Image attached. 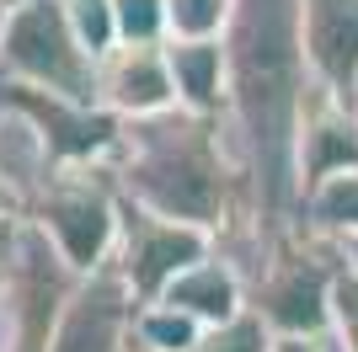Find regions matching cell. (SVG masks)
<instances>
[{
	"mask_svg": "<svg viewBox=\"0 0 358 352\" xmlns=\"http://www.w3.org/2000/svg\"><path fill=\"white\" fill-rule=\"evenodd\" d=\"M236 0H166V38H220Z\"/></svg>",
	"mask_w": 358,
	"mask_h": 352,
	"instance_id": "cell-19",
	"label": "cell"
},
{
	"mask_svg": "<svg viewBox=\"0 0 358 352\" xmlns=\"http://www.w3.org/2000/svg\"><path fill=\"white\" fill-rule=\"evenodd\" d=\"M11 235H16V219L0 224V278H6V262H11Z\"/></svg>",
	"mask_w": 358,
	"mask_h": 352,
	"instance_id": "cell-24",
	"label": "cell"
},
{
	"mask_svg": "<svg viewBox=\"0 0 358 352\" xmlns=\"http://www.w3.org/2000/svg\"><path fill=\"white\" fill-rule=\"evenodd\" d=\"M294 166H299V198L331 171L358 166V112L348 96L327 86H310L305 112H299V139H294Z\"/></svg>",
	"mask_w": 358,
	"mask_h": 352,
	"instance_id": "cell-10",
	"label": "cell"
},
{
	"mask_svg": "<svg viewBox=\"0 0 358 352\" xmlns=\"http://www.w3.org/2000/svg\"><path fill=\"white\" fill-rule=\"evenodd\" d=\"M134 288L123 283V272L113 262L80 272L70 305H64L54 337H48V352H129L134 342Z\"/></svg>",
	"mask_w": 358,
	"mask_h": 352,
	"instance_id": "cell-8",
	"label": "cell"
},
{
	"mask_svg": "<svg viewBox=\"0 0 358 352\" xmlns=\"http://www.w3.org/2000/svg\"><path fill=\"white\" fill-rule=\"evenodd\" d=\"M273 352H315V337H278Z\"/></svg>",
	"mask_w": 358,
	"mask_h": 352,
	"instance_id": "cell-23",
	"label": "cell"
},
{
	"mask_svg": "<svg viewBox=\"0 0 358 352\" xmlns=\"http://www.w3.org/2000/svg\"><path fill=\"white\" fill-rule=\"evenodd\" d=\"M353 112H358V91H353Z\"/></svg>",
	"mask_w": 358,
	"mask_h": 352,
	"instance_id": "cell-30",
	"label": "cell"
},
{
	"mask_svg": "<svg viewBox=\"0 0 358 352\" xmlns=\"http://www.w3.org/2000/svg\"><path fill=\"white\" fill-rule=\"evenodd\" d=\"M299 43L315 86L353 102L358 91V0H299Z\"/></svg>",
	"mask_w": 358,
	"mask_h": 352,
	"instance_id": "cell-11",
	"label": "cell"
},
{
	"mask_svg": "<svg viewBox=\"0 0 358 352\" xmlns=\"http://www.w3.org/2000/svg\"><path fill=\"white\" fill-rule=\"evenodd\" d=\"M166 64H171L177 107L224 117V86H230L224 38H166Z\"/></svg>",
	"mask_w": 358,
	"mask_h": 352,
	"instance_id": "cell-13",
	"label": "cell"
},
{
	"mask_svg": "<svg viewBox=\"0 0 358 352\" xmlns=\"http://www.w3.org/2000/svg\"><path fill=\"white\" fill-rule=\"evenodd\" d=\"M331 337L343 342L348 352H358V278L343 267V278L331 288Z\"/></svg>",
	"mask_w": 358,
	"mask_h": 352,
	"instance_id": "cell-21",
	"label": "cell"
},
{
	"mask_svg": "<svg viewBox=\"0 0 358 352\" xmlns=\"http://www.w3.org/2000/svg\"><path fill=\"white\" fill-rule=\"evenodd\" d=\"M75 283H80V267L48 240L43 224L22 214L11 235V262L0 278V305L11 315L16 352H48V337H54V325L70 305Z\"/></svg>",
	"mask_w": 358,
	"mask_h": 352,
	"instance_id": "cell-5",
	"label": "cell"
},
{
	"mask_svg": "<svg viewBox=\"0 0 358 352\" xmlns=\"http://www.w3.org/2000/svg\"><path fill=\"white\" fill-rule=\"evenodd\" d=\"M273 342H278V331L246 305V309H236L230 321L203 325V337H198L187 352H273Z\"/></svg>",
	"mask_w": 358,
	"mask_h": 352,
	"instance_id": "cell-17",
	"label": "cell"
},
{
	"mask_svg": "<svg viewBox=\"0 0 358 352\" xmlns=\"http://www.w3.org/2000/svg\"><path fill=\"white\" fill-rule=\"evenodd\" d=\"M155 299H171V305H182L187 315H198L203 325H214V321H230L236 309H246V272H241L220 251V240H214L209 256H198L193 267H182Z\"/></svg>",
	"mask_w": 358,
	"mask_h": 352,
	"instance_id": "cell-12",
	"label": "cell"
},
{
	"mask_svg": "<svg viewBox=\"0 0 358 352\" xmlns=\"http://www.w3.org/2000/svg\"><path fill=\"white\" fill-rule=\"evenodd\" d=\"M11 6H22V0H11Z\"/></svg>",
	"mask_w": 358,
	"mask_h": 352,
	"instance_id": "cell-31",
	"label": "cell"
},
{
	"mask_svg": "<svg viewBox=\"0 0 358 352\" xmlns=\"http://www.w3.org/2000/svg\"><path fill=\"white\" fill-rule=\"evenodd\" d=\"M54 166H59V161H54V149H48L38 117L16 102V91H11V102H6V112H0V171L32 198Z\"/></svg>",
	"mask_w": 358,
	"mask_h": 352,
	"instance_id": "cell-14",
	"label": "cell"
},
{
	"mask_svg": "<svg viewBox=\"0 0 358 352\" xmlns=\"http://www.w3.org/2000/svg\"><path fill=\"white\" fill-rule=\"evenodd\" d=\"M11 11H16L11 0H0V38H6V22H11Z\"/></svg>",
	"mask_w": 358,
	"mask_h": 352,
	"instance_id": "cell-28",
	"label": "cell"
},
{
	"mask_svg": "<svg viewBox=\"0 0 358 352\" xmlns=\"http://www.w3.org/2000/svg\"><path fill=\"white\" fill-rule=\"evenodd\" d=\"M198 337H203V321L187 315L182 305H171V299H139V309H134V342L161 347V352H187Z\"/></svg>",
	"mask_w": 358,
	"mask_h": 352,
	"instance_id": "cell-16",
	"label": "cell"
},
{
	"mask_svg": "<svg viewBox=\"0 0 358 352\" xmlns=\"http://www.w3.org/2000/svg\"><path fill=\"white\" fill-rule=\"evenodd\" d=\"M6 102H11V75L0 70V112H6Z\"/></svg>",
	"mask_w": 358,
	"mask_h": 352,
	"instance_id": "cell-27",
	"label": "cell"
},
{
	"mask_svg": "<svg viewBox=\"0 0 358 352\" xmlns=\"http://www.w3.org/2000/svg\"><path fill=\"white\" fill-rule=\"evenodd\" d=\"M0 70L22 86L96 102V59L70 32L59 0H22L11 11L6 38H0Z\"/></svg>",
	"mask_w": 358,
	"mask_h": 352,
	"instance_id": "cell-6",
	"label": "cell"
},
{
	"mask_svg": "<svg viewBox=\"0 0 358 352\" xmlns=\"http://www.w3.org/2000/svg\"><path fill=\"white\" fill-rule=\"evenodd\" d=\"M315 352H348V347H343V342H337V337L327 331V337H315Z\"/></svg>",
	"mask_w": 358,
	"mask_h": 352,
	"instance_id": "cell-26",
	"label": "cell"
},
{
	"mask_svg": "<svg viewBox=\"0 0 358 352\" xmlns=\"http://www.w3.org/2000/svg\"><path fill=\"white\" fill-rule=\"evenodd\" d=\"M343 262H348V272L358 278V235H348V240H343Z\"/></svg>",
	"mask_w": 358,
	"mask_h": 352,
	"instance_id": "cell-25",
	"label": "cell"
},
{
	"mask_svg": "<svg viewBox=\"0 0 358 352\" xmlns=\"http://www.w3.org/2000/svg\"><path fill=\"white\" fill-rule=\"evenodd\" d=\"M118 11V38L129 43H166V0H113Z\"/></svg>",
	"mask_w": 358,
	"mask_h": 352,
	"instance_id": "cell-20",
	"label": "cell"
},
{
	"mask_svg": "<svg viewBox=\"0 0 358 352\" xmlns=\"http://www.w3.org/2000/svg\"><path fill=\"white\" fill-rule=\"evenodd\" d=\"M22 214H27V192L0 171V224H6V219H22Z\"/></svg>",
	"mask_w": 358,
	"mask_h": 352,
	"instance_id": "cell-22",
	"label": "cell"
},
{
	"mask_svg": "<svg viewBox=\"0 0 358 352\" xmlns=\"http://www.w3.org/2000/svg\"><path fill=\"white\" fill-rule=\"evenodd\" d=\"M129 352H161V347H145V342H129Z\"/></svg>",
	"mask_w": 358,
	"mask_h": 352,
	"instance_id": "cell-29",
	"label": "cell"
},
{
	"mask_svg": "<svg viewBox=\"0 0 358 352\" xmlns=\"http://www.w3.org/2000/svg\"><path fill=\"white\" fill-rule=\"evenodd\" d=\"M27 219H38L48 230V240L80 272H91V267H102L113 256L118 219H123V192L113 182V171H107V161H64L27 198Z\"/></svg>",
	"mask_w": 358,
	"mask_h": 352,
	"instance_id": "cell-4",
	"label": "cell"
},
{
	"mask_svg": "<svg viewBox=\"0 0 358 352\" xmlns=\"http://www.w3.org/2000/svg\"><path fill=\"white\" fill-rule=\"evenodd\" d=\"M107 171L129 203H145L171 219H198L214 235L241 214V166L224 117L187 107L123 117L107 149Z\"/></svg>",
	"mask_w": 358,
	"mask_h": 352,
	"instance_id": "cell-2",
	"label": "cell"
},
{
	"mask_svg": "<svg viewBox=\"0 0 358 352\" xmlns=\"http://www.w3.org/2000/svg\"><path fill=\"white\" fill-rule=\"evenodd\" d=\"M343 240L315 230H289L246 262V305L278 337H327L331 288L343 278Z\"/></svg>",
	"mask_w": 358,
	"mask_h": 352,
	"instance_id": "cell-3",
	"label": "cell"
},
{
	"mask_svg": "<svg viewBox=\"0 0 358 352\" xmlns=\"http://www.w3.org/2000/svg\"><path fill=\"white\" fill-rule=\"evenodd\" d=\"M96 107L113 117H150L177 107V86H171V64H166V43H118L96 59Z\"/></svg>",
	"mask_w": 358,
	"mask_h": 352,
	"instance_id": "cell-9",
	"label": "cell"
},
{
	"mask_svg": "<svg viewBox=\"0 0 358 352\" xmlns=\"http://www.w3.org/2000/svg\"><path fill=\"white\" fill-rule=\"evenodd\" d=\"M224 129L241 166V214L214 240L246 272L257 251L299 230V112L310 96V64L299 43V0H236L224 22Z\"/></svg>",
	"mask_w": 358,
	"mask_h": 352,
	"instance_id": "cell-1",
	"label": "cell"
},
{
	"mask_svg": "<svg viewBox=\"0 0 358 352\" xmlns=\"http://www.w3.org/2000/svg\"><path fill=\"white\" fill-rule=\"evenodd\" d=\"M214 251V230L198 219H171L155 214L145 203L123 198V219H118V240L107 262L123 272V283L134 288V299H155L182 267H193L198 256Z\"/></svg>",
	"mask_w": 358,
	"mask_h": 352,
	"instance_id": "cell-7",
	"label": "cell"
},
{
	"mask_svg": "<svg viewBox=\"0 0 358 352\" xmlns=\"http://www.w3.org/2000/svg\"><path fill=\"white\" fill-rule=\"evenodd\" d=\"M299 224L315 230V235H331V240L358 235V166L321 176V182L299 198Z\"/></svg>",
	"mask_w": 358,
	"mask_h": 352,
	"instance_id": "cell-15",
	"label": "cell"
},
{
	"mask_svg": "<svg viewBox=\"0 0 358 352\" xmlns=\"http://www.w3.org/2000/svg\"><path fill=\"white\" fill-rule=\"evenodd\" d=\"M64 6V22L70 32L80 38L91 59H102L107 48L118 43V11H113V0H59Z\"/></svg>",
	"mask_w": 358,
	"mask_h": 352,
	"instance_id": "cell-18",
	"label": "cell"
}]
</instances>
